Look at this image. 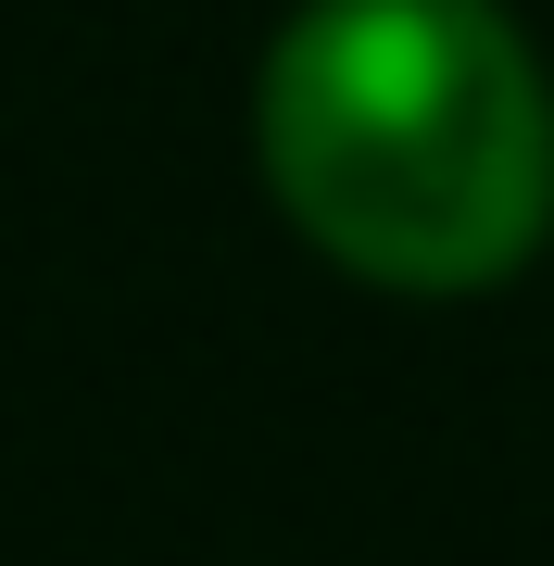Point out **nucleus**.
Segmentation results:
<instances>
[{"label":"nucleus","mask_w":554,"mask_h":566,"mask_svg":"<svg viewBox=\"0 0 554 566\" xmlns=\"http://www.w3.org/2000/svg\"><path fill=\"white\" fill-rule=\"evenodd\" d=\"M252 126L290 227L378 290H492L554 227V88L492 0H303Z\"/></svg>","instance_id":"nucleus-1"}]
</instances>
